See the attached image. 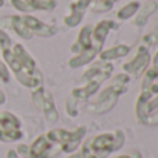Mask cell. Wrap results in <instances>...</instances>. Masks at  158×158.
Segmentation results:
<instances>
[{"mask_svg": "<svg viewBox=\"0 0 158 158\" xmlns=\"http://www.w3.org/2000/svg\"><path fill=\"white\" fill-rule=\"evenodd\" d=\"M157 3L156 2H147L144 3V4L142 6V7H139V13H137L136 15V21H135V24L139 25V27H142V25H144L146 22H147V19L150 18V15L154 13V11L157 10Z\"/></svg>", "mask_w": 158, "mask_h": 158, "instance_id": "cell-6", "label": "cell"}, {"mask_svg": "<svg viewBox=\"0 0 158 158\" xmlns=\"http://www.w3.org/2000/svg\"><path fill=\"white\" fill-rule=\"evenodd\" d=\"M14 8L22 11V13H29L35 10H53L56 7L54 0H10Z\"/></svg>", "mask_w": 158, "mask_h": 158, "instance_id": "cell-2", "label": "cell"}, {"mask_svg": "<svg viewBox=\"0 0 158 158\" xmlns=\"http://www.w3.org/2000/svg\"><path fill=\"white\" fill-rule=\"evenodd\" d=\"M123 143L121 131L117 133H104L89 139L82 147V158H106L110 153L118 150Z\"/></svg>", "mask_w": 158, "mask_h": 158, "instance_id": "cell-1", "label": "cell"}, {"mask_svg": "<svg viewBox=\"0 0 158 158\" xmlns=\"http://www.w3.org/2000/svg\"><path fill=\"white\" fill-rule=\"evenodd\" d=\"M2 6H3V0H0V7H2Z\"/></svg>", "mask_w": 158, "mask_h": 158, "instance_id": "cell-20", "label": "cell"}, {"mask_svg": "<svg viewBox=\"0 0 158 158\" xmlns=\"http://www.w3.org/2000/svg\"><path fill=\"white\" fill-rule=\"evenodd\" d=\"M4 100H6V97H4V94H3V92L0 90V101H2V103H4Z\"/></svg>", "mask_w": 158, "mask_h": 158, "instance_id": "cell-19", "label": "cell"}, {"mask_svg": "<svg viewBox=\"0 0 158 158\" xmlns=\"http://www.w3.org/2000/svg\"><path fill=\"white\" fill-rule=\"evenodd\" d=\"M22 21H24V24L27 25V28L31 31V32H35L36 35H40V36H52L54 35L56 29L53 27H49V25L43 24V22H40L38 18H35V17L32 15H21Z\"/></svg>", "mask_w": 158, "mask_h": 158, "instance_id": "cell-5", "label": "cell"}, {"mask_svg": "<svg viewBox=\"0 0 158 158\" xmlns=\"http://www.w3.org/2000/svg\"><path fill=\"white\" fill-rule=\"evenodd\" d=\"M96 50H87V52H82L79 53L77 57H74L72 60H69V65L77 68V67H81V65H85V64L90 63V61L94 58L96 56Z\"/></svg>", "mask_w": 158, "mask_h": 158, "instance_id": "cell-10", "label": "cell"}, {"mask_svg": "<svg viewBox=\"0 0 158 158\" xmlns=\"http://www.w3.org/2000/svg\"><path fill=\"white\" fill-rule=\"evenodd\" d=\"M10 25L14 31L17 32V35L21 36L22 39H31L32 38V32L27 28V25L24 24L21 15H13L10 17Z\"/></svg>", "mask_w": 158, "mask_h": 158, "instance_id": "cell-7", "label": "cell"}, {"mask_svg": "<svg viewBox=\"0 0 158 158\" xmlns=\"http://www.w3.org/2000/svg\"><path fill=\"white\" fill-rule=\"evenodd\" d=\"M148 63H150V54H148L147 49L146 47H140L139 52H137V56L131 63L125 64L123 69L126 72H131V74H140L148 65Z\"/></svg>", "mask_w": 158, "mask_h": 158, "instance_id": "cell-3", "label": "cell"}, {"mask_svg": "<svg viewBox=\"0 0 158 158\" xmlns=\"http://www.w3.org/2000/svg\"><path fill=\"white\" fill-rule=\"evenodd\" d=\"M111 28H117V25L114 24L112 21L107 19V21H101L97 24V27L92 31V43H93V47L94 50H100L101 46H103L104 40L107 38V33Z\"/></svg>", "mask_w": 158, "mask_h": 158, "instance_id": "cell-4", "label": "cell"}, {"mask_svg": "<svg viewBox=\"0 0 158 158\" xmlns=\"http://www.w3.org/2000/svg\"><path fill=\"white\" fill-rule=\"evenodd\" d=\"M11 46H13V42H11L10 36H8L6 32L0 31V47H2V50H4V49H10Z\"/></svg>", "mask_w": 158, "mask_h": 158, "instance_id": "cell-15", "label": "cell"}, {"mask_svg": "<svg viewBox=\"0 0 158 158\" xmlns=\"http://www.w3.org/2000/svg\"><path fill=\"white\" fill-rule=\"evenodd\" d=\"M40 110H43L44 114H46L47 119L54 122L57 121V111H56V107H54V103H53V98L49 93L44 92L43 93V101H42V107Z\"/></svg>", "mask_w": 158, "mask_h": 158, "instance_id": "cell-8", "label": "cell"}, {"mask_svg": "<svg viewBox=\"0 0 158 158\" xmlns=\"http://www.w3.org/2000/svg\"><path fill=\"white\" fill-rule=\"evenodd\" d=\"M112 0H96L94 3H93V6H92V8H93V11H108L110 8L112 7Z\"/></svg>", "mask_w": 158, "mask_h": 158, "instance_id": "cell-14", "label": "cell"}, {"mask_svg": "<svg viewBox=\"0 0 158 158\" xmlns=\"http://www.w3.org/2000/svg\"><path fill=\"white\" fill-rule=\"evenodd\" d=\"M92 3V0H78L75 4H72L71 6V8L72 10H77V11H81V13H83L85 11V8L87 7V6Z\"/></svg>", "mask_w": 158, "mask_h": 158, "instance_id": "cell-16", "label": "cell"}, {"mask_svg": "<svg viewBox=\"0 0 158 158\" xmlns=\"http://www.w3.org/2000/svg\"><path fill=\"white\" fill-rule=\"evenodd\" d=\"M7 158H21V157H19L14 150H10V151L7 153Z\"/></svg>", "mask_w": 158, "mask_h": 158, "instance_id": "cell-18", "label": "cell"}, {"mask_svg": "<svg viewBox=\"0 0 158 158\" xmlns=\"http://www.w3.org/2000/svg\"><path fill=\"white\" fill-rule=\"evenodd\" d=\"M0 104H3V103H2V101H0Z\"/></svg>", "mask_w": 158, "mask_h": 158, "instance_id": "cell-21", "label": "cell"}, {"mask_svg": "<svg viewBox=\"0 0 158 158\" xmlns=\"http://www.w3.org/2000/svg\"><path fill=\"white\" fill-rule=\"evenodd\" d=\"M129 53V47L125 46V44H118V46L110 47V49L104 50L101 53L100 57L103 60H112V58H118V57H123Z\"/></svg>", "mask_w": 158, "mask_h": 158, "instance_id": "cell-9", "label": "cell"}, {"mask_svg": "<svg viewBox=\"0 0 158 158\" xmlns=\"http://www.w3.org/2000/svg\"><path fill=\"white\" fill-rule=\"evenodd\" d=\"M82 17H83V13H81V11H77V10H72V13L69 14L68 17H65V24L68 25V27H77L79 22L82 21Z\"/></svg>", "mask_w": 158, "mask_h": 158, "instance_id": "cell-13", "label": "cell"}, {"mask_svg": "<svg viewBox=\"0 0 158 158\" xmlns=\"http://www.w3.org/2000/svg\"><path fill=\"white\" fill-rule=\"evenodd\" d=\"M142 42L143 43H146V44H157L158 43V19L156 21V24L153 25L151 32L148 33V35L143 36Z\"/></svg>", "mask_w": 158, "mask_h": 158, "instance_id": "cell-12", "label": "cell"}, {"mask_svg": "<svg viewBox=\"0 0 158 158\" xmlns=\"http://www.w3.org/2000/svg\"><path fill=\"white\" fill-rule=\"evenodd\" d=\"M117 158H142V157H140L139 153H136V151H132V153L123 154V156H119V157H117Z\"/></svg>", "mask_w": 158, "mask_h": 158, "instance_id": "cell-17", "label": "cell"}, {"mask_svg": "<svg viewBox=\"0 0 158 158\" xmlns=\"http://www.w3.org/2000/svg\"><path fill=\"white\" fill-rule=\"evenodd\" d=\"M139 7H140V6H139V3H137V2H131V3H128L126 6H123V7L118 11L117 17L119 19H128V18H131L133 14L137 13Z\"/></svg>", "mask_w": 158, "mask_h": 158, "instance_id": "cell-11", "label": "cell"}]
</instances>
